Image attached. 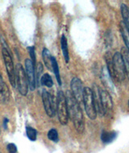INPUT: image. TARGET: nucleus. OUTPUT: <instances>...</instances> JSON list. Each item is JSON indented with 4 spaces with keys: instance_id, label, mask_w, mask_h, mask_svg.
Here are the masks:
<instances>
[{
    "instance_id": "1",
    "label": "nucleus",
    "mask_w": 129,
    "mask_h": 153,
    "mask_svg": "<svg viewBox=\"0 0 129 153\" xmlns=\"http://www.w3.org/2000/svg\"><path fill=\"white\" fill-rule=\"evenodd\" d=\"M66 104L68 109L69 118L71 119L74 128L79 133H82L85 129V122L83 112L81 106L75 99L70 90H67L66 94Z\"/></svg>"
},
{
    "instance_id": "2",
    "label": "nucleus",
    "mask_w": 129,
    "mask_h": 153,
    "mask_svg": "<svg viewBox=\"0 0 129 153\" xmlns=\"http://www.w3.org/2000/svg\"><path fill=\"white\" fill-rule=\"evenodd\" d=\"M56 110L59 122L62 125H66L69 121L68 109L66 104V95L62 90H59L56 98Z\"/></svg>"
},
{
    "instance_id": "3",
    "label": "nucleus",
    "mask_w": 129,
    "mask_h": 153,
    "mask_svg": "<svg viewBox=\"0 0 129 153\" xmlns=\"http://www.w3.org/2000/svg\"><path fill=\"white\" fill-rule=\"evenodd\" d=\"M112 69H113V76L112 80L121 82L125 79V69L123 62L121 54L119 52H116L112 56Z\"/></svg>"
},
{
    "instance_id": "4",
    "label": "nucleus",
    "mask_w": 129,
    "mask_h": 153,
    "mask_svg": "<svg viewBox=\"0 0 129 153\" xmlns=\"http://www.w3.org/2000/svg\"><path fill=\"white\" fill-rule=\"evenodd\" d=\"M83 105H84L85 111H86L87 116L89 117L90 119L95 120L97 118V111L95 109L92 90L89 87H84Z\"/></svg>"
},
{
    "instance_id": "5",
    "label": "nucleus",
    "mask_w": 129,
    "mask_h": 153,
    "mask_svg": "<svg viewBox=\"0 0 129 153\" xmlns=\"http://www.w3.org/2000/svg\"><path fill=\"white\" fill-rule=\"evenodd\" d=\"M16 82L17 83L19 92L23 96H26L28 92V82L24 67L20 64H17L16 67Z\"/></svg>"
},
{
    "instance_id": "6",
    "label": "nucleus",
    "mask_w": 129,
    "mask_h": 153,
    "mask_svg": "<svg viewBox=\"0 0 129 153\" xmlns=\"http://www.w3.org/2000/svg\"><path fill=\"white\" fill-rule=\"evenodd\" d=\"M2 54H3V60H4V63H5L6 69H7L9 81L11 82V85L13 87H16V69L14 67L13 60H12L11 55L6 47L3 48Z\"/></svg>"
},
{
    "instance_id": "7",
    "label": "nucleus",
    "mask_w": 129,
    "mask_h": 153,
    "mask_svg": "<svg viewBox=\"0 0 129 153\" xmlns=\"http://www.w3.org/2000/svg\"><path fill=\"white\" fill-rule=\"evenodd\" d=\"M42 102L46 114L49 117H53L56 114V98L52 97L46 90L42 91Z\"/></svg>"
},
{
    "instance_id": "8",
    "label": "nucleus",
    "mask_w": 129,
    "mask_h": 153,
    "mask_svg": "<svg viewBox=\"0 0 129 153\" xmlns=\"http://www.w3.org/2000/svg\"><path fill=\"white\" fill-rule=\"evenodd\" d=\"M70 87H71V93L77 102L80 104H83V92L84 87L81 80L78 77H74L70 82Z\"/></svg>"
},
{
    "instance_id": "9",
    "label": "nucleus",
    "mask_w": 129,
    "mask_h": 153,
    "mask_svg": "<svg viewBox=\"0 0 129 153\" xmlns=\"http://www.w3.org/2000/svg\"><path fill=\"white\" fill-rule=\"evenodd\" d=\"M99 94H100L101 104H102L104 115L111 114L113 110V102H112L111 94L103 89H99Z\"/></svg>"
},
{
    "instance_id": "10",
    "label": "nucleus",
    "mask_w": 129,
    "mask_h": 153,
    "mask_svg": "<svg viewBox=\"0 0 129 153\" xmlns=\"http://www.w3.org/2000/svg\"><path fill=\"white\" fill-rule=\"evenodd\" d=\"M25 74H26L27 79L28 82V87L30 90L33 91L37 87L36 82V74H35V66L32 64V61L30 59L25 60Z\"/></svg>"
},
{
    "instance_id": "11",
    "label": "nucleus",
    "mask_w": 129,
    "mask_h": 153,
    "mask_svg": "<svg viewBox=\"0 0 129 153\" xmlns=\"http://www.w3.org/2000/svg\"><path fill=\"white\" fill-rule=\"evenodd\" d=\"M91 90H92L93 92V98H94V102H95L96 111H97V113H98L103 116V115H104V113H103V107H102V104H101L99 88H98L97 85L94 84L93 85V89H91Z\"/></svg>"
},
{
    "instance_id": "12",
    "label": "nucleus",
    "mask_w": 129,
    "mask_h": 153,
    "mask_svg": "<svg viewBox=\"0 0 129 153\" xmlns=\"http://www.w3.org/2000/svg\"><path fill=\"white\" fill-rule=\"evenodd\" d=\"M101 78L103 81V83L104 84L106 88H107L111 91H114V84H113V80L110 76V74L108 73L107 69L106 66H103V69H102V73H101Z\"/></svg>"
},
{
    "instance_id": "13",
    "label": "nucleus",
    "mask_w": 129,
    "mask_h": 153,
    "mask_svg": "<svg viewBox=\"0 0 129 153\" xmlns=\"http://www.w3.org/2000/svg\"><path fill=\"white\" fill-rule=\"evenodd\" d=\"M120 54H121L123 62H124V65L125 74L129 80V51L127 49L126 47H122Z\"/></svg>"
},
{
    "instance_id": "14",
    "label": "nucleus",
    "mask_w": 129,
    "mask_h": 153,
    "mask_svg": "<svg viewBox=\"0 0 129 153\" xmlns=\"http://www.w3.org/2000/svg\"><path fill=\"white\" fill-rule=\"evenodd\" d=\"M118 135L116 131H103L101 134V140L104 143H110L116 140Z\"/></svg>"
},
{
    "instance_id": "15",
    "label": "nucleus",
    "mask_w": 129,
    "mask_h": 153,
    "mask_svg": "<svg viewBox=\"0 0 129 153\" xmlns=\"http://www.w3.org/2000/svg\"><path fill=\"white\" fill-rule=\"evenodd\" d=\"M61 47L62 54L65 58L66 63L69 62V48H68V43H67V39L65 35H62L61 38Z\"/></svg>"
},
{
    "instance_id": "16",
    "label": "nucleus",
    "mask_w": 129,
    "mask_h": 153,
    "mask_svg": "<svg viewBox=\"0 0 129 153\" xmlns=\"http://www.w3.org/2000/svg\"><path fill=\"white\" fill-rule=\"evenodd\" d=\"M0 95L3 97V100L8 101L10 98V91L7 85L3 81V77L0 75Z\"/></svg>"
},
{
    "instance_id": "17",
    "label": "nucleus",
    "mask_w": 129,
    "mask_h": 153,
    "mask_svg": "<svg viewBox=\"0 0 129 153\" xmlns=\"http://www.w3.org/2000/svg\"><path fill=\"white\" fill-rule=\"evenodd\" d=\"M120 11H121L122 17H123V23L129 32V8L126 4L122 3L120 5Z\"/></svg>"
},
{
    "instance_id": "18",
    "label": "nucleus",
    "mask_w": 129,
    "mask_h": 153,
    "mask_svg": "<svg viewBox=\"0 0 129 153\" xmlns=\"http://www.w3.org/2000/svg\"><path fill=\"white\" fill-rule=\"evenodd\" d=\"M51 63H52V70L53 71L54 74H55L56 79L58 85L61 86V76H60V71H59V66H58V63L57 59L52 56L51 57Z\"/></svg>"
},
{
    "instance_id": "19",
    "label": "nucleus",
    "mask_w": 129,
    "mask_h": 153,
    "mask_svg": "<svg viewBox=\"0 0 129 153\" xmlns=\"http://www.w3.org/2000/svg\"><path fill=\"white\" fill-rule=\"evenodd\" d=\"M51 56L50 52L48 51V49H47L46 48H44L42 51V58L43 61H44V64L47 67L48 69L49 70H52V63H51Z\"/></svg>"
},
{
    "instance_id": "20",
    "label": "nucleus",
    "mask_w": 129,
    "mask_h": 153,
    "mask_svg": "<svg viewBox=\"0 0 129 153\" xmlns=\"http://www.w3.org/2000/svg\"><path fill=\"white\" fill-rule=\"evenodd\" d=\"M119 27H120V32H121L122 37H123L124 43H125V47H126L127 49L129 51V32H128V30L127 29V27H125V25H124V24L123 23V21L120 23Z\"/></svg>"
},
{
    "instance_id": "21",
    "label": "nucleus",
    "mask_w": 129,
    "mask_h": 153,
    "mask_svg": "<svg viewBox=\"0 0 129 153\" xmlns=\"http://www.w3.org/2000/svg\"><path fill=\"white\" fill-rule=\"evenodd\" d=\"M40 84L42 85L43 86H46V87L48 88L53 87V78H52V76H51L48 74H45L44 75H42L41 77H40Z\"/></svg>"
},
{
    "instance_id": "22",
    "label": "nucleus",
    "mask_w": 129,
    "mask_h": 153,
    "mask_svg": "<svg viewBox=\"0 0 129 153\" xmlns=\"http://www.w3.org/2000/svg\"><path fill=\"white\" fill-rule=\"evenodd\" d=\"M26 135L29 140L31 141H36L37 138V131L32 127H26Z\"/></svg>"
},
{
    "instance_id": "23",
    "label": "nucleus",
    "mask_w": 129,
    "mask_h": 153,
    "mask_svg": "<svg viewBox=\"0 0 129 153\" xmlns=\"http://www.w3.org/2000/svg\"><path fill=\"white\" fill-rule=\"evenodd\" d=\"M47 136L48 140H50L51 141H53V142H58V140H59L58 132L55 128H52L51 130H49L48 132Z\"/></svg>"
},
{
    "instance_id": "24",
    "label": "nucleus",
    "mask_w": 129,
    "mask_h": 153,
    "mask_svg": "<svg viewBox=\"0 0 129 153\" xmlns=\"http://www.w3.org/2000/svg\"><path fill=\"white\" fill-rule=\"evenodd\" d=\"M43 75V65L41 63H39L37 67V76H36V82H37V86H39V82L40 77Z\"/></svg>"
},
{
    "instance_id": "25",
    "label": "nucleus",
    "mask_w": 129,
    "mask_h": 153,
    "mask_svg": "<svg viewBox=\"0 0 129 153\" xmlns=\"http://www.w3.org/2000/svg\"><path fill=\"white\" fill-rule=\"evenodd\" d=\"M28 51L29 55H30V60L32 61L33 65L36 67L37 65V57H36V53H35V48L33 46L28 47Z\"/></svg>"
},
{
    "instance_id": "26",
    "label": "nucleus",
    "mask_w": 129,
    "mask_h": 153,
    "mask_svg": "<svg viewBox=\"0 0 129 153\" xmlns=\"http://www.w3.org/2000/svg\"><path fill=\"white\" fill-rule=\"evenodd\" d=\"M7 152L9 153H16L17 152V147L15 143H9L7 147Z\"/></svg>"
},
{
    "instance_id": "27",
    "label": "nucleus",
    "mask_w": 129,
    "mask_h": 153,
    "mask_svg": "<svg viewBox=\"0 0 129 153\" xmlns=\"http://www.w3.org/2000/svg\"><path fill=\"white\" fill-rule=\"evenodd\" d=\"M8 123H9V120H8V119H7V118H4V119H3V127H4V129L5 130L7 129Z\"/></svg>"
},
{
    "instance_id": "28",
    "label": "nucleus",
    "mask_w": 129,
    "mask_h": 153,
    "mask_svg": "<svg viewBox=\"0 0 129 153\" xmlns=\"http://www.w3.org/2000/svg\"><path fill=\"white\" fill-rule=\"evenodd\" d=\"M128 106H129V101H128Z\"/></svg>"
}]
</instances>
